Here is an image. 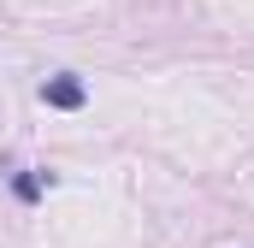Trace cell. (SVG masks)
<instances>
[{
    "instance_id": "obj_1",
    "label": "cell",
    "mask_w": 254,
    "mask_h": 248,
    "mask_svg": "<svg viewBox=\"0 0 254 248\" xmlns=\"http://www.w3.org/2000/svg\"><path fill=\"white\" fill-rule=\"evenodd\" d=\"M42 101L60 107V113H71V107H83V83H77V77H48V83H42Z\"/></svg>"
}]
</instances>
